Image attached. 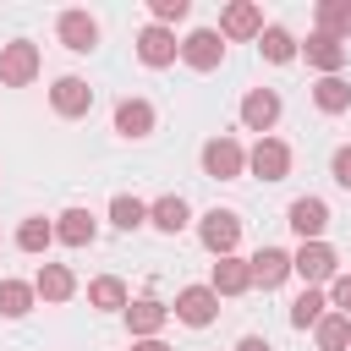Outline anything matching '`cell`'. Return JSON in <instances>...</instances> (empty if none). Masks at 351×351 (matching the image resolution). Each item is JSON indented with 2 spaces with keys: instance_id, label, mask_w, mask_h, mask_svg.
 Returning a JSON list of instances; mask_svg holds the SVG:
<instances>
[{
  "instance_id": "cb8c5ba5",
  "label": "cell",
  "mask_w": 351,
  "mask_h": 351,
  "mask_svg": "<svg viewBox=\"0 0 351 351\" xmlns=\"http://www.w3.org/2000/svg\"><path fill=\"white\" fill-rule=\"evenodd\" d=\"M38 302L33 280H0V318H27Z\"/></svg>"
},
{
  "instance_id": "5bb4252c",
  "label": "cell",
  "mask_w": 351,
  "mask_h": 351,
  "mask_svg": "<svg viewBox=\"0 0 351 351\" xmlns=\"http://www.w3.org/2000/svg\"><path fill=\"white\" fill-rule=\"evenodd\" d=\"M208 285H214V296H247L252 291V263L247 258H214V269H208Z\"/></svg>"
},
{
  "instance_id": "8992f818",
  "label": "cell",
  "mask_w": 351,
  "mask_h": 351,
  "mask_svg": "<svg viewBox=\"0 0 351 351\" xmlns=\"http://www.w3.org/2000/svg\"><path fill=\"white\" fill-rule=\"evenodd\" d=\"M181 60H186L192 71H219V60H225L219 27H192V33L181 38Z\"/></svg>"
},
{
  "instance_id": "2e32d148",
  "label": "cell",
  "mask_w": 351,
  "mask_h": 351,
  "mask_svg": "<svg viewBox=\"0 0 351 351\" xmlns=\"http://www.w3.org/2000/svg\"><path fill=\"white\" fill-rule=\"evenodd\" d=\"M263 33V11L252 0H230L219 11V38H258Z\"/></svg>"
},
{
  "instance_id": "ba28073f",
  "label": "cell",
  "mask_w": 351,
  "mask_h": 351,
  "mask_svg": "<svg viewBox=\"0 0 351 351\" xmlns=\"http://www.w3.org/2000/svg\"><path fill=\"white\" fill-rule=\"evenodd\" d=\"M176 55H181V44H176V33H170V27L148 22V27L137 33V60H143L148 71H165V66H176Z\"/></svg>"
},
{
  "instance_id": "30bf717a",
  "label": "cell",
  "mask_w": 351,
  "mask_h": 351,
  "mask_svg": "<svg viewBox=\"0 0 351 351\" xmlns=\"http://www.w3.org/2000/svg\"><path fill=\"white\" fill-rule=\"evenodd\" d=\"M274 121H280V93L274 88H247L241 93V126L258 132V137H269Z\"/></svg>"
},
{
  "instance_id": "ffe728a7",
  "label": "cell",
  "mask_w": 351,
  "mask_h": 351,
  "mask_svg": "<svg viewBox=\"0 0 351 351\" xmlns=\"http://www.w3.org/2000/svg\"><path fill=\"white\" fill-rule=\"evenodd\" d=\"M33 291H38V302H71V296H77V274H71L66 263H38Z\"/></svg>"
},
{
  "instance_id": "e575fe53",
  "label": "cell",
  "mask_w": 351,
  "mask_h": 351,
  "mask_svg": "<svg viewBox=\"0 0 351 351\" xmlns=\"http://www.w3.org/2000/svg\"><path fill=\"white\" fill-rule=\"evenodd\" d=\"M132 351H176V346H165V340H132Z\"/></svg>"
},
{
  "instance_id": "8fae6325",
  "label": "cell",
  "mask_w": 351,
  "mask_h": 351,
  "mask_svg": "<svg viewBox=\"0 0 351 351\" xmlns=\"http://www.w3.org/2000/svg\"><path fill=\"white\" fill-rule=\"evenodd\" d=\"M121 318H126L132 340H159V329L170 324V307H165L159 296H137V302H132V307H126Z\"/></svg>"
},
{
  "instance_id": "4316f807",
  "label": "cell",
  "mask_w": 351,
  "mask_h": 351,
  "mask_svg": "<svg viewBox=\"0 0 351 351\" xmlns=\"http://www.w3.org/2000/svg\"><path fill=\"white\" fill-rule=\"evenodd\" d=\"M110 225H115V230H143V225H148V203L132 197V192H115V197H110Z\"/></svg>"
},
{
  "instance_id": "83f0119b",
  "label": "cell",
  "mask_w": 351,
  "mask_h": 351,
  "mask_svg": "<svg viewBox=\"0 0 351 351\" xmlns=\"http://www.w3.org/2000/svg\"><path fill=\"white\" fill-rule=\"evenodd\" d=\"M49 241H55V219L27 214V219L16 225V247H22V252H49Z\"/></svg>"
},
{
  "instance_id": "d6a6232c",
  "label": "cell",
  "mask_w": 351,
  "mask_h": 351,
  "mask_svg": "<svg viewBox=\"0 0 351 351\" xmlns=\"http://www.w3.org/2000/svg\"><path fill=\"white\" fill-rule=\"evenodd\" d=\"M329 176H335V181L351 192V143H346V148H335V159H329Z\"/></svg>"
},
{
  "instance_id": "d4e9b609",
  "label": "cell",
  "mask_w": 351,
  "mask_h": 351,
  "mask_svg": "<svg viewBox=\"0 0 351 351\" xmlns=\"http://www.w3.org/2000/svg\"><path fill=\"white\" fill-rule=\"evenodd\" d=\"M313 340H318V351H351V318L329 307V313L318 318V329H313Z\"/></svg>"
},
{
  "instance_id": "d6986e66",
  "label": "cell",
  "mask_w": 351,
  "mask_h": 351,
  "mask_svg": "<svg viewBox=\"0 0 351 351\" xmlns=\"http://www.w3.org/2000/svg\"><path fill=\"white\" fill-rule=\"evenodd\" d=\"M247 263H252V285H263V291H274V285L291 280V252L285 247H258Z\"/></svg>"
},
{
  "instance_id": "f1b7e54d",
  "label": "cell",
  "mask_w": 351,
  "mask_h": 351,
  "mask_svg": "<svg viewBox=\"0 0 351 351\" xmlns=\"http://www.w3.org/2000/svg\"><path fill=\"white\" fill-rule=\"evenodd\" d=\"M324 313H329V291H313V285H307V291L291 302V324H296V329H318Z\"/></svg>"
},
{
  "instance_id": "e0dca14e",
  "label": "cell",
  "mask_w": 351,
  "mask_h": 351,
  "mask_svg": "<svg viewBox=\"0 0 351 351\" xmlns=\"http://www.w3.org/2000/svg\"><path fill=\"white\" fill-rule=\"evenodd\" d=\"M154 121H159V115H154L148 99H121V104H115V132H121L126 143H143V137L154 132Z\"/></svg>"
},
{
  "instance_id": "44dd1931",
  "label": "cell",
  "mask_w": 351,
  "mask_h": 351,
  "mask_svg": "<svg viewBox=\"0 0 351 351\" xmlns=\"http://www.w3.org/2000/svg\"><path fill=\"white\" fill-rule=\"evenodd\" d=\"M88 307H93V313H126V307H132L126 280H121V274H99V280H88Z\"/></svg>"
},
{
  "instance_id": "3957f363",
  "label": "cell",
  "mask_w": 351,
  "mask_h": 351,
  "mask_svg": "<svg viewBox=\"0 0 351 351\" xmlns=\"http://www.w3.org/2000/svg\"><path fill=\"white\" fill-rule=\"evenodd\" d=\"M197 241H203L214 258H230V252L241 247V214H236V208H208V214L197 219Z\"/></svg>"
},
{
  "instance_id": "52a82bcc",
  "label": "cell",
  "mask_w": 351,
  "mask_h": 351,
  "mask_svg": "<svg viewBox=\"0 0 351 351\" xmlns=\"http://www.w3.org/2000/svg\"><path fill=\"white\" fill-rule=\"evenodd\" d=\"M247 170H252L258 181H285V176H291V148H285L280 137H258V143L247 148Z\"/></svg>"
},
{
  "instance_id": "7402d4cb",
  "label": "cell",
  "mask_w": 351,
  "mask_h": 351,
  "mask_svg": "<svg viewBox=\"0 0 351 351\" xmlns=\"http://www.w3.org/2000/svg\"><path fill=\"white\" fill-rule=\"evenodd\" d=\"M93 236H99V219L88 208H66L55 219V241H66V247H93Z\"/></svg>"
},
{
  "instance_id": "f546056e",
  "label": "cell",
  "mask_w": 351,
  "mask_h": 351,
  "mask_svg": "<svg viewBox=\"0 0 351 351\" xmlns=\"http://www.w3.org/2000/svg\"><path fill=\"white\" fill-rule=\"evenodd\" d=\"M318 33L351 38V0H318Z\"/></svg>"
},
{
  "instance_id": "9a60e30c",
  "label": "cell",
  "mask_w": 351,
  "mask_h": 351,
  "mask_svg": "<svg viewBox=\"0 0 351 351\" xmlns=\"http://www.w3.org/2000/svg\"><path fill=\"white\" fill-rule=\"evenodd\" d=\"M55 33H60V44H66L71 55H88V49H99V22H93L88 11H60Z\"/></svg>"
},
{
  "instance_id": "7c38bea8",
  "label": "cell",
  "mask_w": 351,
  "mask_h": 351,
  "mask_svg": "<svg viewBox=\"0 0 351 351\" xmlns=\"http://www.w3.org/2000/svg\"><path fill=\"white\" fill-rule=\"evenodd\" d=\"M49 104H55V115H66V121H82V115L93 110V88H88L82 77H55V88H49Z\"/></svg>"
},
{
  "instance_id": "7a4b0ae2",
  "label": "cell",
  "mask_w": 351,
  "mask_h": 351,
  "mask_svg": "<svg viewBox=\"0 0 351 351\" xmlns=\"http://www.w3.org/2000/svg\"><path fill=\"white\" fill-rule=\"evenodd\" d=\"M203 176H214V181H241V176H247V148H241L230 132L208 137V143H203Z\"/></svg>"
},
{
  "instance_id": "5b68a950",
  "label": "cell",
  "mask_w": 351,
  "mask_h": 351,
  "mask_svg": "<svg viewBox=\"0 0 351 351\" xmlns=\"http://www.w3.org/2000/svg\"><path fill=\"white\" fill-rule=\"evenodd\" d=\"M38 66H44L38 44H27V38L0 44V82H5V88H27V82L38 77Z\"/></svg>"
},
{
  "instance_id": "277c9868",
  "label": "cell",
  "mask_w": 351,
  "mask_h": 351,
  "mask_svg": "<svg viewBox=\"0 0 351 351\" xmlns=\"http://www.w3.org/2000/svg\"><path fill=\"white\" fill-rule=\"evenodd\" d=\"M170 313H176L186 329H208V324L219 318V296H214V285H181L176 302H170Z\"/></svg>"
},
{
  "instance_id": "ac0fdd59",
  "label": "cell",
  "mask_w": 351,
  "mask_h": 351,
  "mask_svg": "<svg viewBox=\"0 0 351 351\" xmlns=\"http://www.w3.org/2000/svg\"><path fill=\"white\" fill-rule=\"evenodd\" d=\"M148 225H154V230H165V236H181V230L192 225V208H186V197H181V192H165V197H154V203H148Z\"/></svg>"
},
{
  "instance_id": "1f68e13d",
  "label": "cell",
  "mask_w": 351,
  "mask_h": 351,
  "mask_svg": "<svg viewBox=\"0 0 351 351\" xmlns=\"http://www.w3.org/2000/svg\"><path fill=\"white\" fill-rule=\"evenodd\" d=\"M329 307L351 318V274H335V285H329Z\"/></svg>"
},
{
  "instance_id": "484cf974",
  "label": "cell",
  "mask_w": 351,
  "mask_h": 351,
  "mask_svg": "<svg viewBox=\"0 0 351 351\" xmlns=\"http://www.w3.org/2000/svg\"><path fill=\"white\" fill-rule=\"evenodd\" d=\"M258 49H263V60H274V66H285V60H296V55H302V44H296L280 22H269V27L258 33Z\"/></svg>"
},
{
  "instance_id": "9c48e42d",
  "label": "cell",
  "mask_w": 351,
  "mask_h": 351,
  "mask_svg": "<svg viewBox=\"0 0 351 351\" xmlns=\"http://www.w3.org/2000/svg\"><path fill=\"white\" fill-rule=\"evenodd\" d=\"M302 60L313 66V71H324V77H340V66L351 60V49H346V38H329V33H307V44H302Z\"/></svg>"
},
{
  "instance_id": "4dcf8cb0",
  "label": "cell",
  "mask_w": 351,
  "mask_h": 351,
  "mask_svg": "<svg viewBox=\"0 0 351 351\" xmlns=\"http://www.w3.org/2000/svg\"><path fill=\"white\" fill-rule=\"evenodd\" d=\"M148 16H154L159 27H176V22L192 16V0H148Z\"/></svg>"
},
{
  "instance_id": "836d02e7",
  "label": "cell",
  "mask_w": 351,
  "mask_h": 351,
  "mask_svg": "<svg viewBox=\"0 0 351 351\" xmlns=\"http://www.w3.org/2000/svg\"><path fill=\"white\" fill-rule=\"evenodd\" d=\"M236 351H274V346H269L263 335H241V340H236Z\"/></svg>"
},
{
  "instance_id": "603a6c76",
  "label": "cell",
  "mask_w": 351,
  "mask_h": 351,
  "mask_svg": "<svg viewBox=\"0 0 351 351\" xmlns=\"http://www.w3.org/2000/svg\"><path fill=\"white\" fill-rule=\"evenodd\" d=\"M313 104H318L324 115H346V110H351V82H346V77H318V82H313Z\"/></svg>"
},
{
  "instance_id": "6da1fadb",
  "label": "cell",
  "mask_w": 351,
  "mask_h": 351,
  "mask_svg": "<svg viewBox=\"0 0 351 351\" xmlns=\"http://www.w3.org/2000/svg\"><path fill=\"white\" fill-rule=\"evenodd\" d=\"M291 274H296L302 285L324 291V285H335V274H340V258H335V247H329V241H302V247L291 252Z\"/></svg>"
},
{
  "instance_id": "4fadbf2b",
  "label": "cell",
  "mask_w": 351,
  "mask_h": 351,
  "mask_svg": "<svg viewBox=\"0 0 351 351\" xmlns=\"http://www.w3.org/2000/svg\"><path fill=\"white\" fill-rule=\"evenodd\" d=\"M285 219H291V230H296L302 241H324V230H329V203H324V197H296V203L285 208Z\"/></svg>"
}]
</instances>
